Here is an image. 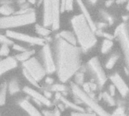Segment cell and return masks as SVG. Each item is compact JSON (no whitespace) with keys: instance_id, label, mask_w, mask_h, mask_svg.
Returning <instances> with one entry per match:
<instances>
[{"instance_id":"12","label":"cell","mask_w":129,"mask_h":116,"mask_svg":"<svg viewBox=\"0 0 129 116\" xmlns=\"http://www.w3.org/2000/svg\"><path fill=\"white\" fill-rule=\"evenodd\" d=\"M23 91L26 94H28L30 97H32L34 100L39 101L42 104H43V105H45L46 106H51V103L49 100V99L46 98L43 94H41L39 92L36 91V90H34L33 88H30L29 87H25L23 88Z\"/></svg>"},{"instance_id":"5","label":"cell","mask_w":129,"mask_h":116,"mask_svg":"<svg viewBox=\"0 0 129 116\" xmlns=\"http://www.w3.org/2000/svg\"><path fill=\"white\" fill-rule=\"evenodd\" d=\"M71 89L76 97H77L82 102L91 108L95 114L99 116H110V115L104 110L88 94L75 83H71Z\"/></svg>"},{"instance_id":"27","label":"cell","mask_w":129,"mask_h":116,"mask_svg":"<svg viewBox=\"0 0 129 116\" xmlns=\"http://www.w3.org/2000/svg\"><path fill=\"white\" fill-rule=\"evenodd\" d=\"M75 84L80 86L84 84V79H85V75L82 72H77L75 75Z\"/></svg>"},{"instance_id":"11","label":"cell","mask_w":129,"mask_h":116,"mask_svg":"<svg viewBox=\"0 0 129 116\" xmlns=\"http://www.w3.org/2000/svg\"><path fill=\"white\" fill-rule=\"evenodd\" d=\"M110 80L113 82V85L115 86L116 89L118 90L122 97H126L129 93V88L123 80V79L120 76L119 73H114L110 76Z\"/></svg>"},{"instance_id":"44","label":"cell","mask_w":129,"mask_h":116,"mask_svg":"<svg viewBox=\"0 0 129 116\" xmlns=\"http://www.w3.org/2000/svg\"><path fill=\"white\" fill-rule=\"evenodd\" d=\"M125 2V0H117V1H116L117 4H122V3H124Z\"/></svg>"},{"instance_id":"10","label":"cell","mask_w":129,"mask_h":116,"mask_svg":"<svg viewBox=\"0 0 129 116\" xmlns=\"http://www.w3.org/2000/svg\"><path fill=\"white\" fill-rule=\"evenodd\" d=\"M42 56L44 57L45 69L46 73L51 74L56 71V64L54 63V58L52 56V52L49 45H43L42 48Z\"/></svg>"},{"instance_id":"13","label":"cell","mask_w":129,"mask_h":116,"mask_svg":"<svg viewBox=\"0 0 129 116\" xmlns=\"http://www.w3.org/2000/svg\"><path fill=\"white\" fill-rule=\"evenodd\" d=\"M17 66V60L12 57H7L0 60V76L4 73L16 68Z\"/></svg>"},{"instance_id":"39","label":"cell","mask_w":129,"mask_h":116,"mask_svg":"<svg viewBox=\"0 0 129 116\" xmlns=\"http://www.w3.org/2000/svg\"><path fill=\"white\" fill-rule=\"evenodd\" d=\"M45 82L48 85H52L54 82V79L51 78V77H47L45 79Z\"/></svg>"},{"instance_id":"3","label":"cell","mask_w":129,"mask_h":116,"mask_svg":"<svg viewBox=\"0 0 129 116\" xmlns=\"http://www.w3.org/2000/svg\"><path fill=\"white\" fill-rule=\"evenodd\" d=\"M60 0H43V25L57 30L60 27Z\"/></svg>"},{"instance_id":"29","label":"cell","mask_w":129,"mask_h":116,"mask_svg":"<svg viewBox=\"0 0 129 116\" xmlns=\"http://www.w3.org/2000/svg\"><path fill=\"white\" fill-rule=\"evenodd\" d=\"M42 114L44 116H60V111L58 108H55L52 111H48V110H43Z\"/></svg>"},{"instance_id":"46","label":"cell","mask_w":129,"mask_h":116,"mask_svg":"<svg viewBox=\"0 0 129 116\" xmlns=\"http://www.w3.org/2000/svg\"><path fill=\"white\" fill-rule=\"evenodd\" d=\"M29 2H30V4H35L36 3V0H29Z\"/></svg>"},{"instance_id":"2","label":"cell","mask_w":129,"mask_h":116,"mask_svg":"<svg viewBox=\"0 0 129 116\" xmlns=\"http://www.w3.org/2000/svg\"><path fill=\"white\" fill-rule=\"evenodd\" d=\"M71 24L82 50H88L96 45L95 32L82 14L75 15L71 20Z\"/></svg>"},{"instance_id":"40","label":"cell","mask_w":129,"mask_h":116,"mask_svg":"<svg viewBox=\"0 0 129 116\" xmlns=\"http://www.w3.org/2000/svg\"><path fill=\"white\" fill-rule=\"evenodd\" d=\"M46 98H48V99H50L51 97V92H49V91H44V94H43Z\"/></svg>"},{"instance_id":"36","label":"cell","mask_w":129,"mask_h":116,"mask_svg":"<svg viewBox=\"0 0 129 116\" xmlns=\"http://www.w3.org/2000/svg\"><path fill=\"white\" fill-rule=\"evenodd\" d=\"M13 48H14V50H15L18 52H23V51H25L26 50L25 48H23L20 45H14Z\"/></svg>"},{"instance_id":"42","label":"cell","mask_w":129,"mask_h":116,"mask_svg":"<svg viewBox=\"0 0 129 116\" xmlns=\"http://www.w3.org/2000/svg\"><path fill=\"white\" fill-rule=\"evenodd\" d=\"M122 19H123V20H124V21H127V20L129 19V16L128 15H125V16H123V17H122Z\"/></svg>"},{"instance_id":"31","label":"cell","mask_w":129,"mask_h":116,"mask_svg":"<svg viewBox=\"0 0 129 116\" xmlns=\"http://www.w3.org/2000/svg\"><path fill=\"white\" fill-rule=\"evenodd\" d=\"M0 43H2V45H11L13 44V42H12L11 38H10L7 35H4L0 34Z\"/></svg>"},{"instance_id":"30","label":"cell","mask_w":129,"mask_h":116,"mask_svg":"<svg viewBox=\"0 0 129 116\" xmlns=\"http://www.w3.org/2000/svg\"><path fill=\"white\" fill-rule=\"evenodd\" d=\"M66 89H67L66 86L62 84H55L51 86V91L56 92H63L66 91Z\"/></svg>"},{"instance_id":"43","label":"cell","mask_w":129,"mask_h":116,"mask_svg":"<svg viewBox=\"0 0 129 116\" xmlns=\"http://www.w3.org/2000/svg\"><path fill=\"white\" fill-rule=\"evenodd\" d=\"M90 3H91L92 5H94V4H96L97 3V2H98V0H88Z\"/></svg>"},{"instance_id":"24","label":"cell","mask_w":129,"mask_h":116,"mask_svg":"<svg viewBox=\"0 0 129 116\" xmlns=\"http://www.w3.org/2000/svg\"><path fill=\"white\" fill-rule=\"evenodd\" d=\"M36 31L38 34H39L42 36H47V35H50V33H51L50 29H48L46 26H41L39 24L36 25Z\"/></svg>"},{"instance_id":"7","label":"cell","mask_w":129,"mask_h":116,"mask_svg":"<svg viewBox=\"0 0 129 116\" xmlns=\"http://www.w3.org/2000/svg\"><path fill=\"white\" fill-rule=\"evenodd\" d=\"M23 69H26L37 82L41 81L46 75L45 67L36 57H30L23 63Z\"/></svg>"},{"instance_id":"21","label":"cell","mask_w":129,"mask_h":116,"mask_svg":"<svg viewBox=\"0 0 129 116\" xmlns=\"http://www.w3.org/2000/svg\"><path fill=\"white\" fill-rule=\"evenodd\" d=\"M60 100L65 104V106H67L69 107V108H71V109H74V110H76V111H77V112H85V110H84L82 107H80V106H79L78 105H76V104H75V103L70 102V100H67L66 98L63 97L62 96H61V97H60Z\"/></svg>"},{"instance_id":"41","label":"cell","mask_w":129,"mask_h":116,"mask_svg":"<svg viewBox=\"0 0 129 116\" xmlns=\"http://www.w3.org/2000/svg\"><path fill=\"white\" fill-rule=\"evenodd\" d=\"M113 0H107V1L106 2V6H107V7L110 6V5L113 4Z\"/></svg>"},{"instance_id":"23","label":"cell","mask_w":129,"mask_h":116,"mask_svg":"<svg viewBox=\"0 0 129 116\" xmlns=\"http://www.w3.org/2000/svg\"><path fill=\"white\" fill-rule=\"evenodd\" d=\"M14 13V8L8 5H2L0 6V14L4 16H10Z\"/></svg>"},{"instance_id":"35","label":"cell","mask_w":129,"mask_h":116,"mask_svg":"<svg viewBox=\"0 0 129 116\" xmlns=\"http://www.w3.org/2000/svg\"><path fill=\"white\" fill-rule=\"evenodd\" d=\"M66 2V8H65V11H71L73 9V3H74V0H65Z\"/></svg>"},{"instance_id":"34","label":"cell","mask_w":129,"mask_h":116,"mask_svg":"<svg viewBox=\"0 0 129 116\" xmlns=\"http://www.w3.org/2000/svg\"><path fill=\"white\" fill-rule=\"evenodd\" d=\"M70 116H96L95 113H88L85 112H74L71 113Z\"/></svg>"},{"instance_id":"25","label":"cell","mask_w":129,"mask_h":116,"mask_svg":"<svg viewBox=\"0 0 129 116\" xmlns=\"http://www.w3.org/2000/svg\"><path fill=\"white\" fill-rule=\"evenodd\" d=\"M23 75H24V77L26 79V80L29 82H30L33 86H35V87H36V88H40V86L39 85V84H38V82L26 70V69H23Z\"/></svg>"},{"instance_id":"33","label":"cell","mask_w":129,"mask_h":116,"mask_svg":"<svg viewBox=\"0 0 129 116\" xmlns=\"http://www.w3.org/2000/svg\"><path fill=\"white\" fill-rule=\"evenodd\" d=\"M110 116H127V115L125 114V109L122 107H119L113 112V113Z\"/></svg>"},{"instance_id":"14","label":"cell","mask_w":129,"mask_h":116,"mask_svg":"<svg viewBox=\"0 0 129 116\" xmlns=\"http://www.w3.org/2000/svg\"><path fill=\"white\" fill-rule=\"evenodd\" d=\"M80 10H81V12H82V14L83 15V17L85 18V20L88 21V23H89V25L91 26V28L93 29V30L95 32L97 30V28H96V23L94 22L91 16V14L89 13V11H88L86 6L85 5V4L83 3L82 0H76Z\"/></svg>"},{"instance_id":"26","label":"cell","mask_w":129,"mask_h":116,"mask_svg":"<svg viewBox=\"0 0 129 116\" xmlns=\"http://www.w3.org/2000/svg\"><path fill=\"white\" fill-rule=\"evenodd\" d=\"M100 13H101L102 17L104 18V20L106 21L107 23H109L110 25L113 24V23H114V18H113V15H111L110 14H109L108 12H107L104 10H101Z\"/></svg>"},{"instance_id":"37","label":"cell","mask_w":129,"mask_h":116,"mask_svg":"<svg viewBox=\"0 0 129 116\" xmlns=\"http://www.w3.org/2000/svg\"><path fill=\"white\" fill-rule=\"evenodd\" d=\"M112 97H113L116 94V88L113 85L110 86V93H109Z\"/></svg>"},{"instance_id":"18","label":"cell","mask_w":129,"mask_h":116,"mask_svg":"<svg viewBox=\"0 0 129 116\" xmlns=\"http://www.w3.org/2000/svg\"><path fill=\"white\" fill-rule=\"evenodd\" d=\"M8 90L9 91V94L11 95H14L20 91V85L17 79H14L10 82L8 85Z\"/></svg>"},{"instance_id":"22","label":"cell","mask_w":129,"mask_h":116,"mask_svg":"<svg viewBox=\"0 0 129 116\" xmlns=\"http://www.w3.org/2000/svg\"><path fill=\"white\" fill-rule=\"evenodd\" d=\"M8 90V85L6 82L2 84L0 88V106L5 103L6 100V93Z\"/></svg>"},{"instance_id":"9","label":"cell","mask_w":129,"mask_h":116,"mask_svg":"<svg viewBox=\"0 0 129 116\" xmlns=\"http://www.w3.org/2000/svg\"><path fill=\"white\" fill-rule=\"evenodd\" d=\"M6 35L11 39L12 38L17 39V40L29 43L32 45H42V46L45 45V40L42 38L29 35L25 33H21V32H18L15 31H12V30H7Z\"/></svg>"},{"instance_id":"20","label":"cell","mask_w":129,"mask_h":116,"mask_svg":"<svg viewBox=\"0 0 129 116\" xmlns=\"http://www.w3.org/2000/svg\"><path fill=\"white\" fill-rule=\"evenodd\" d=\"M113 40L104 38L102 45H101V52L102 54H107L113 48Z\"/></svg>"},{"instance_id":"4","label":"cell","mask_w":129,"mask_h":116,"mask_svg":"<svg viewBox=\"0 0 129 116\" xmlns=\"http://www.w3.org/2000/svg\"><path fill=\"white\" fill-rule=\"evenodd\" d=\"M36 20V14L33 11L26 13L19 12L14 15L0 17V29L15 28L34 23Z\"/></svg>"},{"instance_id":"1","label":"cell","mask_w":129,"mask_h":116,"mask_svg":"<svg viewBox=\"0 0 129 116\" xmlns=\"http://www.w3.org/2000/svg\"><path fill=\"white\" fill-rule=\"evenodd\" d=\"M57 52L56 70L57 76L61 82H66L81 67L82 49L59 37L57 42Z\"/></svg>"},{"instance_id":"17","label":"cell","mask_w":129,"mask_h":116,"mask_svg":"<svg viewBox=\"0 0 129 116\" xmlns=\"http://www.w3.org/2000/svg\"><path fill=\"white\" fill-rule=\"evenodd\" d=\"M34 54H35L34 50H26L25 51H23L20 54H17L16 56V60H17L19 61L24 62V61L29 60L30 57H32V56Z\"/></svg>"},{"instance_id":"15","label":"cell","mask_w":129,"mask_h":116,"mask_svg":"<svg viewBox=\"0 0 129 116\" xmlns=\"http://www.w3.org/2000/svg\"><path fill=\"white\" fill-rule=\"evenodd\" d=\"M19 104L21 106V108L24 109L29 116H43L33 104H31L26 100H20Z\"/></svg>"},{"instance_id":"32","label":"cell","mask_w":129,"mask_h":116,"mask_svg":"<svg viewBox=\"0 0 129 116\" xmlns=\"http://www.w3.org/2000/svg\"><path fill=\"white\" fill-rule=\"evenodd\" d=\"M10 52V49L8 45H2L0 48V56L2 57H7Z\"/></svg>"},{"instance_id":"16","label":"cell","mask_w":129,"mask_h":116,"mask_svg":"<svg viewBox=\"0 0 129 116\" xmlns=\"http://www.w3.org/2000/svg\"><path fill=\"white\" fill-rule=\"evenodd\" d=\"M59 37L61 38L62 39H63L64 41L67 42L68 43L73 45H77V39L75 35V34L70 31H62L60 34H59Z\"/></svg>"},{"instance_id":"8","label":"cell","mask_w":129,"mask_h":116,"mask_svg":"<svg viewBox=\"0 0 129 116\" xmlns=\"http://www.w3.org/2000/svg\"><path fill=\"white\" fill-rule=\"evenodd\" d=\"M88 66L91 72L92 75L95 77L97 85L98 87L102 88L106 82L107 81V77L103 69L99 59L97 57H92L88 63Z\"/></svg>"},{"instance_id":"28","label":"cell","mask_w":129,"mask_h":116,"mask_svg":"<svg viewBox=\"0 0 129 116\" xmlns=\"http://www.w3.org/2000/svg\"><path fill=\"white\" fill-rule=\"evenodd\" d=\"M102 97H103V100L107 103H108L110 106H115L116 105V102L114 100V99L113 98V97L107 92H104L103 94H102Z\"/></svg>"},{"instance_id":"45","label":"cell","mask_w":129,"mask_h":116,"mask_svg":"<svg viewBox=\"0 0 129 116\" xmlns=\"http://www.w3.org/2000/svg\"><path fill=\"white\" fill-rule=\"evenodd\" d=\"M126 8H127V10L129 11V0L127 1V5H126Z\"/></svg>"},{"instance_id":"6","label":"cell","mask_w":129,"mask_h":116,"mask_svg":"<svg viewBox=\"0 0 129 116\" xmlns=\"http://www.w3.org/2000/svg\"><path fill=\"white\" fill-rule=\"evenodd\" d=\"M114 36L117 38L120 44L126 63V71L129 75V34L125 23H121L116 27Z\"/></svg>"},{"instance_id":"38","label":"cell","mask_w":129,"mask_h":116,"mask_svg":"<svg viewBox=\"0 0 129 116\" xmlns=\"http://www.w3.org/2000/svg\"><path fill=\"white\" fill-rule=\"evenodd\" d=\"M101 35H103V36H104L105 37V38H108V39H110V40H113V36L111 35V34H110V33H107V32H101Z\"/></svg>"},{"instance_id":"19","label":"cell","mask_w":129,"mask_h":116,"mask_svg":"<svg viewBox=\"0 0 129 116\" xmlns=\"http://www.w3.org/2000/svg\"><path fill=\"white\" fill-rule=\"evenodd\" d=\"M119 58V54L117 53H113L108 59V60L106 63V68L107 69H111L114 67L115 64L118 61Z\"/></svg>"}]
</instances>
